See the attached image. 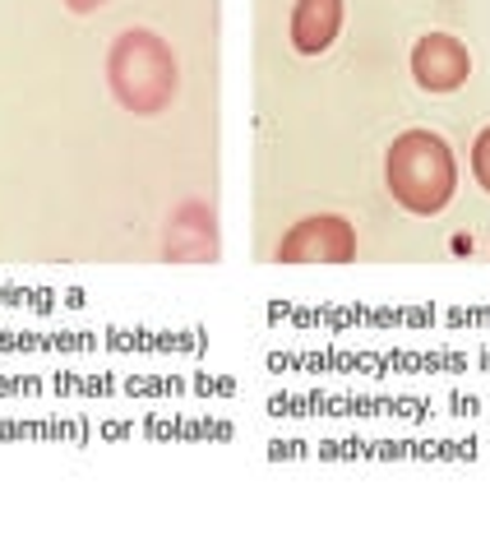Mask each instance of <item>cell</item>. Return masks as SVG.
<instances>
[{"instance_id":"1","label":"cell","mask_w":490,"mask_h":555,"mask_svg":"<svg viewBox=\"0 0 490 555\" xmlns=\"http://www.w3.org/2000/svg\"><path fill=\"white\" fill-rule=\"evenodd\" d=\"M389 195L416 218H435L459 190V163L435 130H402L384 153Z\"/></svg>"},{"instance_id":"2","label":"cell","mask_w":490,"mask_h":555,"mask_svg":"<svg viewBox=\"0 0 490 555\" xmlns=\"http://www.w3.org/2000/svg\"><path fill=\"white\" fill-rule=\"evenodd\" d=\"M107 83L134 116H157L181 89V65L171 47L149 28H126L107 51Z\"/></svg>"},{"instance_id":"3","label":"cell","mask_w":490,"mask_h":555,"mask_svg":"<svg viewBox=\"0 0 490 555\" xmlns=\"http://www.w3.org/2000/svg\"><path fill=\"white\" fill-rule=\"evenodd\" d=\"M357 259V228L338 214L301 218L278 241V264H352Z\"/></svg>"},{"instance_id":"4","label":"cell","mask_w":490,"mask_h":555,"mask_svg":"<svg viewBox=\"0 0 490 555\" xmlns=\"http://www.w3.org/2000/svg\"><path fill=\"white\" fill-rule=\"evenodd\" d=\"M412 75L426 93H453L472 75V56L453 33H426L412 47Z\"/></svg>"},{"instance_id":"5","label":"cell","mask_w":490,"mask_h":555,"mask_svg":"<svg viewBox=\"0 0 490 555\" xmlns=\"http://www.w3.org/2000/svg\"><path fill=\"white\" fill-rule=\"evenodd\" d=\"M343 33V0H296L292 10V47L301 56H320Z\"/></svg>"},{"instance_id":"6","label":"cell","mask_w":490,"mask_h":555,"mask_svg":"<svg viewBox=\"0 0 490 555\" xmlns=\"http://www.w3.org/2000/svg\"><path fill=\"white\" fill-rule=\"evenodd\" d=\"M472 177H477V185L490 195V126L477 134V144H472Z\"/></svg>"},{"instance_id":"7","label":"cell","mask_w":490,"mask_h":555,"mask_svg":"<svg viewBox=\"0 0 490 555\" xmlns=\"http://www.w3.org/2000/svg\"><path fill=\"white\" fill-rule=\"evenodd\" d=\"M65 5L75 10V14H93V10H102V5H107V0H65Z\"/></svg>"}]
</instances>
